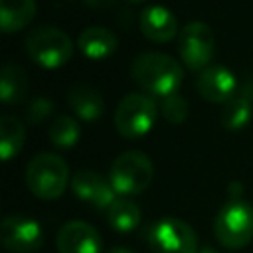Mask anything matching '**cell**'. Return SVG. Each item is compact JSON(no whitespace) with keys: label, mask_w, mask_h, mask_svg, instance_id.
<instances>
[{"label":"cell","mask_w":253,"mask_h":253,"mask_svg":"<svg viewBox=\"0 0 253 253\" xmlns=\"http://www.w3.org/2000/svg\"><path fill=\"white\" fill-rule=\"evenodd\" d=\"M85 4L89 8H95V10H107L115 4V0H85Z\"/></svg>","instance_id":"24"},{"label":"cell","mask_w":253,"mask_h":253,"mask_svg":"<svg viewBox=\"0 0 253 253\" xmlns=\"http://www.w3.org/2000/svg\"><path fill=\"white\" fill-rule=\"evenodd\" d=\"M107 253H134V251L128 249V247H125V245H115V247H111Z\"/></svg>","instance_id":"25"},{"label":"cell","mask_w":253,"mask_h":253,"mask_svg":"<svg viewBox=\"0 0 253 253\" xmlns=\"http://www.w3.org/2000/svg\"><path fill=\"white\" fill-rule=\"evenodd\" d=\"M51 111H53L51 101L45 99V97H38V99H34V101L26 107V119H28V123H32V125H40V123H43V121L51 115Z\"/></svg>","instance_id":"23"},{"label":"cell","mask_w":253,"mask_h":253,"mask_svg":"<svg viewBox=\"0 0 253 253\" xmlns=\"http://www.w3.org/2000/svg\"><path fill=\"white\" fill-rule=\"evenodd\" d=\"M196 89L202 99L223 105L237 93V79L225 65H208L198 73Z\"/></svg>","instance_id":"12"},{"label":"cell","mask_w":253,"mask_h":253,"mask_svg":"<svg viewBox=\"0 0 253 253\" xmlns=\"http://www.w3.org/2000/svg\"><path fill=\"white\" fill-rule=\"evenodd\" d=\"M36 18V0H0V28L6 34L24 30Z\"/></svg>","instance_id":"16"},{"label":"cell","mask_w":253,"mask_h":253,"mask_svg":"<svg viewBox=\"0 0 253 253\" xmlns=\"http://www.w3.org/2000/svg\"><path fill=\"white\" fill-rule=\"evenodd\" d=\"M198 253H217V251H215L213 247H204V249H200Z\"/></svg>","instance_id":"26"},{"label":"cell","mask_w":253,"mask_h":253,"mask_svg":"<svg viewBox=\"0 0 253 253\" xmlns=\"http://www.w3.org/2000/svg\"><path fill=\"white\" fill-rule=\"evenodd\" d=\"M140 32L150 40V42H160L166 43L176 38L178 32V20L174 12H170L166 6L154 4L146 6L140 14Z\"/></svg>","instance_id":"13"},{"label":"cell","mask_w":253,"mask_h":253,"mask_svg":"<svg viewBox=\"0 0 253 253\" xmlns=\"http://www.w3.org/2000/svg\"><path fill=\"white\" fill-rule=\"evenodd\" d=\"M67 105L71 107L73 115L85 123H95L103 117L105 101L103 95L87 83H75L67 91Z\"/></svg>","instance_id":"14"},{"label":"cell","mask_w":253,"mask_h":253,"mask_svg":"<svg viewBox=\"0 0 253 253\" xmlns=\"http://www.w3.org/2000/svg\"><path fill=\"white\" fill-rule=\"evenodd\" d=\"M109 225L119 233H130L140 223V208L130 198L121 196L117 198L107 210Z\"/></svg>","instance_id":"18"},{"label":"cell","mask_w":253,"mask_h":253,"mask_svg":"<svg viewBox=\"0 0 253 253\" xmlns=\"http://www.w3.org/2000/svg\"><path fill=\"white\" fill-rule=\"evenodd\" d=\"M69 180L67 162L55 152L36 154L26 168V186L40 200H57Z\"/></svg>","instance_id":"3"},{"label":"cell","mask_w":253,"mask_h":253,"mask_svg":"<svg viewBox=\"0 0 253 253\" xmlns=\"http://www.w3.org/2000/svg\"><path fill=\"white\" fill-rule=\"evenodd\" d=\"M71 190L73 194L99 210H109V206L117 200V192L111 184V180L103 178L101 174L93 170H79L71 176Z\"/></svg>","instance_id":"10"},{"label":"cell","mask_w":253,"mask_h":253,"mask_svg":"<svg viewBox=\"0 0 253 253\" xmlns=\"http://www.w3.org/2000/svg\"><path fill=\"white\" fill-rule=\"evenodd\" d=\"M99 231L81 219H71L61 225L55 237L57 253H101Z\"/></svg>","instance_id":"11"},{"label":"cell","mask_w":253,"mask_h":253,"mask_svg":"<svg viewBox=\"0 0 253 253\" xmlns=\"http://www.w3.org/2000/svg\"><path fill=\"white\" fill-rule=\"evenodd\" d=\"M130 73L136 85L154 97H168L176 93L184 79L182 65L174 57L160 51H146L136 55Z\"/></svg>","instance_id":"1"},{"label":"cell","mask_w":253,"mask_h":253,"mask_svg":"<svg viewBox=\"0 0 253 253\" xmlns=\"http://www.w3.org/2000/svg\"><path fill=\"white\" fill-rule=\"evenodd\" d=\"M158 107L152 97L144 93H130L121 99L115 111V126L125 138H142L156 123Z\"/></svg>","instance_id":"6"},{"label":"cell","mask_w":253,"mask_h":253,"mask_svg":"<svg viewBox=\"0 0 253 253\" xmlns=\"http://www.w3.org/2000/svg\"><path fill=\"white\" fill-rule=\"evenodd\" d=\"M154 178V166L150 158L142 152L128 150L119 154L109 172V180L117 194L121 196H136L144 192Z\"/></svg>","instance_id":"5"},{"label":"cell","mask_w":253,"mask_h":253,"mask_svg":"<svg viewBox=\"0 0 253 253\" xmlns=\"http://www.w3.org/2000/svg\"><path fill=\"white\" fill-rule=\"evenodd\" d=\"M77 45L87 59H107L117 49V36L103 26H91L79 34Z\"/></svg>","instance_id":"15"},{"label":"cell","mask_w":253,"mask_h":253,"mask_svg":"<svg viewBox=\"0 0 253 253\" xmlns=\"http://www.w3.org/2000/svg\"><path fill=\"white\" fill-rule=\"evenodd\" d=\"M47 136L49 140L57 146V148H71L77 144L79 136H81V126H79V121L69 117V115H63V117H57L49 123L47 126Z\"/></svg>","instance_id":"21"},{"label":"cell","mask_w":253,"mask_h":253,"mask_svg":"<svg viewBox=\"0 0 253 253\" xmlns=\"http://www.w3.org/2000/svg\"><path fill=\"white\" fill-rule=\"evenodd\" d=\"M26 53L32 61L45 69H57L65 65L73 55L71 38L53 26H38L34 28L24 42Z\"/></svg>","instance_id":"4"},{"label":"cell","mask_w":253,"mask_h":253,"mask_svg":"<svg viewBox=\"0 0 253 253\" xmlns=\"http://www.w3.org/2000/svg\"><path fill=\"white\" fill-rule=\"evenodd\" d=\"M152 253H198V235L178 217H162L146 233Z\"/></svg>","instance_id":"7"},{"label":"cell","mask_w":253,"mask_h":253,"mask_svg":"<svg viewBox=\"0 0 253 253\" xmlns=\"http://www.w3.org/2000/svg\"><path fill=\"white\" fill-rule=\"evenodd\" d=\"M134 2H140V0H134Z\"/></svg>","instance_id":"27"},{"label":"cell","mask_w":253,"mask_h":253,"mask_svg":"<svg viewBox=\"0 0 253 253\" xmlns=\"http://www.w3.org/2000/svg\"><path fill=\"white\" fill-rule=\"evenodd\" d=\"M215 239L227 249H241L253 239V206L241 196H229L213 221Z\"/></svg>","instance_id":"2"},{"label":"cell","mask_w":253,"mask_h":253,"mask_svg":"<svg viewBox=\"0 0 253 253\" xmlns=\"http://www.w3.org/2000/svg\"><path fill=\"white\" fill-rule=\"evenodd\" d=\"M253 113V101L245 91L235 93L231 99H227L221 105V115L219 121L227 130H239L243 128Z\"/></svg>","instance_id":"19"},{"label":"cell","mask_w":253,"mask_h":253,"mask_svg":"<svg viewBox=\"0 0 253 253\" xmlns=\"http://www.w3.org/2000/svg\"><path fill=\"white\" fill-rule=\"evenodd\" d=\"M26 128L14 115H4L0 121V156L4 162L12 160L24 146Z\"/></svg>","instance_id":"20"},{"label":"cell","mask_w":253,"mask_h":253,"mask_svg":"<svg viewBox=\"0 0 253 253\" xmlns=\"http://www.w3.org/2000/svg\"><path fill=\"white\" fill-rule=\"evenodd\" d=\"M0 241L12 253H36L43 245V229L32 217L8 215L0 223Z\"/></svg>","instance_id":"9"},{"label":"cell","mask_w":253,"mask_h":253,"mask_svg":"<svg viewBox=\"0 0 253 253\" xmlns=\"http://www.w3.org/2000/svg\"><path fill=\"white\" fill-rule=\"evenodd\" d=\"M215 51V38L208 24L190 22L178 34V55L182 63L194 71H202L210 65Z\"/></svg>","instance_id":"8"},{"label":"cell","mask_w":253,"mask_h":253,"mask_svg":"<svg viewBox=\"0 0 253 253\" xmlns=\"http://www.w3.org/2000/svg\"><path fill=\"white\" fill-rule=\"evenodd\" d=\"M28 75L26 71L16 65V63H6L2 67V77H0V97L4 105H16L22 103L24 97L28 95Z\"/></svg>","instance_id":"17"},{"label":"cell","mask_w":253,"mask_h":253,"mask_svg":"<svg viewBox=\"0 0 253 253\" xmlns=\"http://www.w3.org/2000/svg\"><path fill=\"white\" fill-rule=\"evenodd\" d=\"M160 113H162V117H164L168 123L180 125V123L186 121L190 109H188V103H186V99H184L182 95L172 93V95H168V97H162Z\"/></svg>","instance_id":"22"}]
</instances>
